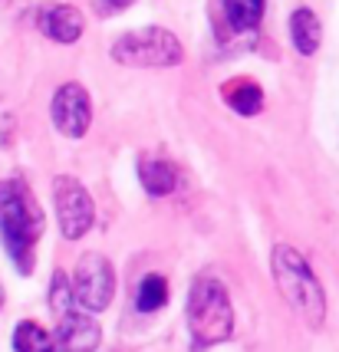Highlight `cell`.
<instances>
[{"mask_svg":"<svg viewBox=\"0 0 339 352\" xmlns=\"http://www.w3.org/2000/svg\"><path fill=\"white\" fill-rule=\"evenodd\" d=\"M40 234H43V211L27 182L3 178L0 182V241L7 257L14 261L17 274H33Z\"/></svg>","mask_w":339,"mask_h":352,"instance_id":"obj_1","label":"cell"},{"mask_svg":"<svg viewBox=\"0 0 339 352\" xmlns=\"http://www.w3.org/2000/svg\"><path fill=\"white\" fill-rule=\"evenodd\" d=\"M270 267H274V280H277V290L287 300V307L307 322L309 329H320L326 322V293L323 283L313 274V267L307 263V257L290 244H277Z\"/></svg>","mask_w":339,"mask_h":352,"instance_id":"obj_2","label":"cell"},{"mask_svg":"<svg viewBox=\"0 0 339 352\" xmlns=\"http://www.w3.org/2000/svg\"><path fill=\"white\" fill-rule=\"evenodd\" d=\"M188 333L198 352L228 342L234 333V307L228 287L215 276H201L188 293Z\"/></svg>","mask_w":339,"mask_h":352,"instance_id":"obj_3","label":"cell"},{"mask_svg":"<svg viewBox=\"0 0 339 352\" xmlns=\"http://www.w3.org/2000/svg\"><path fill=\"white\" fill-rule=\"evenodd\" d=\"M112 60L122 66H142V69H168L185 60V46L165 27H142L129 30L112 43Z\"/></svg>","mask_w":339,"mask_h":352,"instance_id":"obj_4","label":"cell"},{"mask_svg":"<svg viewBox=\"0 0 339 352\" xmlns=\"http://www.w3.org/2000/svg\"><path fill=\"white\" fill-rule=\"evenodd\" d=\"M53 201H56V217H60V230L66 241H79L93 230L96 204L83 182H76L73 175L53 178Z\"/></svg>","mask_w":339,"mask_h":352,"instance_id":"obj_5","label":"cell"},{"mask_svg":"<svg viewBox=\"0 0 339 352\" xmlns=\"http://www.w3.org/2000/svg\"><path fill=\"white\" fill-rule=\"evenodd\" d=\"M73 293H76L79 309L89 313H102L109 309L112 296H116V270L102 254H83L73 274Z\"/></svg>","mask_w":339,"mask_h":352,"instance_id":"obj_6","label":"cell"},{"mask_svg":"<svg viewBox=\"0 0 339 352\" xmlns=\"http://www.w3.org/2000/svg\"><path fill=\"white\" fill-rule=\"evenodd\" d=\"M50 119L56 125V132L66 138H83L93 125V99L86 86L79 82H63L60 89L53 92L50 102Z\"/></svg>","mask_w":339,"mask_h":352,"instance_id":"obj_7","label":"cell"},{"mask_svg":"<svg viewBox=\"0 0 339 352\" xmlns=\"http://www.w3.org/2000/svg\"><path fill=\"white\" fill-rule=\"evenodd\" d=\"M56 346L60 352H96L102 342V326L89 316V309H69L56 316Z\"/></svg>","mask_w":339,"mask_h":352,"instance_id":"obj_8","label":"cell"},{"mask_svg":"<svg viewBox=\"0 0 339 352\" xmlns=\"http://www.w3.org/2000/svg\"><path fill=\"white\" fill-rule=\"evenodd\" d=\"M40 30L47 33L53 43H76L79 36H83V30H86V20H83V14H79L76 7H69V3H47L43 10H40Z\"/></svg>","mask_w":339,"mask_h":352,"instance_id":"obj_9","label":"cell"},{"mask_svg":"<svg viewBox=\"0 0 339 352\" xmlns=\"http://www.w3.org/2000/svg\"><path fill=\"white\" fill-rule=\"evenodd\" d=\"M221 96H224V102L237 112V116H257L263 109V89L257 79L250 76H237V79H228L224 82V89H221Z\"/></svg>","mask_w":339,"mask_h":352,"instance_id":"obj_10","label":"cell"},{"mask_svg":"<svg viewBox=\"0 0 339 352\" xmlns=\"http://www.w3.org/2000/svg\"><path fill=\"white\" fill-rule=\"evenodd\" d=\"M290 40L296 46V53H303V56H313L320 43H323V23H320V16L313 14L309 7H296L290 14Z\"/></svg>","mask_w":339,"mask_h":352,"instance_id":"obj_11","label":"cell"},{"mask_svg":"<svg viewBox=\"0 0 339 352\" xmlns=\"http://www.w3.org/2000/svg\"><path fill=\"white\" fill-rule=\"evenodd\" d=\"M139 182L152 198H165L178 184V171L165 158H139Z\"/></svg>","mask_w":339,"mask_h":352,"instance_id":"obj_12","label":"cell"},{"mask_svg":"<svg viewBox=\"0 0 339 352\" xmlns=\"http://www.w3.org/2000/svg\"><path fill=\"white\" fill-rule=\"evenodd\" d=\"M224 16L231 23V30L237 33H250L261 27L263 20V0H221Z\"/></svg>","mask_w":339,"mask_h":352,"instance_id":"obj_13","label":"cell"},{"mask_svg":"<svg viewBox=\"0 0 339 352\" xmlns=\"http://www.w3.org/2000/svg\"><path fill=\"white\" fill-rule=\"evenodd\" d=\"M14 349L17 352H56L60 346H56V336H50L40 322L23 320V322H17V329H14Z\"/></svg>","mask_w":339,"mask_h":352,"instance_id":"obj_14","label":"cell"},{"mask_svg":"<svg viewBox=\"0 0 339 352\" xmlns=\"http://www.w3.org/2000/svg\"><path fill=\"white\" fill-rule=\"evenodd\" d=\"M168 303V280L158 274H149L142 276L139 283V293H135V309L139 313H155Z\"/></svg>","mask_w":339,"mask_h":352,"instance_id":"obj_15","label":"cell"},{"mask_svg":"<svg viewBox=\"0 0 339 352\" xmlns=\"http://www.w3.org/2000/svg\"><path fill=\"white\" fill-rule=\"evenodd\" d=\"M76 293H73V280L63 274V270H56L53 274V280H50V309L56 313V316H63V313H69V309H76Z\"/></svg>","mask_w":339,"mask_h":352,"instance_id":"obj_16","label":"cell"},{"mask_svg":"<svg viewBox=\"0 0 339 352\" xmlns=\"http://www.w3.org/2000/svg\"><path fill=\"white\" fill-rule=\"evenodd\" d=\"M109 3H112V7H116V10H125V7H129V3H132V0H109Z\"/></svg>","mask_w":339,"mask_h":352,"instance_id":"obj_17","label":"cell"},{"mask_svg":"<svg viewBox=\"0 0 339 352\" xmlns=\"http://www.w3.org/2000/svg\"><path fill=\"white\" fill-rule=\"evenodd\" d=\"M0 307H3V287H0Z\"/></svg>","mask_w":339,"mask_h":352,"instance_id":"obj_18","label":"cell"}]
</instances>
